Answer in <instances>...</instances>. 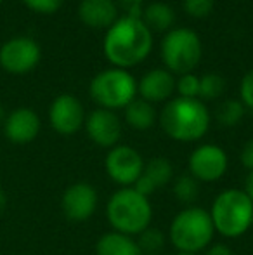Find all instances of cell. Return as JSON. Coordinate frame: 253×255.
Instances as JSON below:
<instances>
[{"instance_id":"1","label":"cell","mask_w":253,"mask_h":255,"mask_svg":"<svg viewBox=\"0 0 253 255\" xmlns=\"http://www.w3.org/2000/svg\"><path fill=\"white\" fill-rule=\"evenodd\" d=\"M153 49V33L142 17L123 16L106 31L102 51L115 68H132L144 61Z\"/></svg>"},{"instance_id":"2","label":"cell","mask_w":253,"mask_h":255,"mask_svg":"<svg viewBox=\"0 0 253 255\" xmlns=\"http://www.w3.org/2000/svg\"><path fill=\"white\" fill-rule=\"evenodd\" d=\"M158 118L163 132L179 142L199 141L210 127V111L199 99H170Z\"/></svg>"},{"instance_id":"3","label":"cell","mask_w":253,"mask_h":255,"mask_svg":"<svg viewBox=\"0 0 253 255\" xmlns=\"http://www.w3.org/2000/svg\"><path fill=\"white\" fill-rule=\"evenodd\" d=\"M106 217L113 231L135 238L151 226L153 207L149 198L134 188H120L106 203Z\"/></svg>"},{"instance_id":"4","label":"cell","mask_w":253,"mask_h":255,"mask_svg":"<svg viewBox=\"0 0 253 255\" xmlns=\"http://www.w3.org/2000/svg\"><path fill=\"white\" fill-rule=\"evenodd\" d=\"M215 236L210 212L201 207H186L173 217L169 229V240L177 252H205Z\"/></svg>"},{"instance_id":"5","label":"cell","mask_w":253,"mask_h":255,"mask_svg":"<svg viewBox=\"0 0 253 255\" xmlns=\"http://www.w3.org/2000/svg\"><path fill=\"white\" fill-rule=\"evenodd\" d=\"M215 233L224 238H240L253 222V203L243 189H224L215 196L210 207Z\"/></svg>"},{"instance_id":"6","label":"cell","mask_w":253,"mask_h":255,"mask_svg":"<svg viewBox=\"0 0 253 255\" xmlns=\"http://www.w3.org/2000/svg\"><path fill=\"white\" fill-rule=\"evenodd\" d=\"M88 92L99 108L115 111L134 101L137 94V82L127 70L109 68L92 78Z\"/></svg>"},{"instance_id":"7","label":"cell","mask_w":253,"mask_h":255,"mask_svg":"<svg viewBox=\"0 0 253 255\" xmlns=\"http://www.w3.org/2000/svg\"><path fill=\"white\" fill-rule=\"evenodd\" d=\"M201 54V40L189 28H173L162 42V57L170 73H191L198 66Z\"/></svg>"},{"instance_id":"8","label":"cell","mask_w":253,"mask_h":255,"mask_svg":"<svg viewBox=\"0 0 253 255\" xmlns=\"http://www.w3.org/2000/svg\"><path fill=\"white\" fill-rule=\"evenodd\" d=\"M104 167L108 177L115 184L120 188H132L144 170V160L132 146L116 144L106 154Z\"/></svg>"},{"instance_id":"9","label":"cell","mask_w":253,"mask_h":255,"mask_svg":"<svg viewBox=\"0 0 253 255\" xmlns=\"http://www.w3.org/2000/svg\"><path fill=\"white\" fill-rule=\"evenodd\" d=\"M189 174L199 182H215L222 179L229 167L226 151L217 144H199L189 154Z\"/></svg>"},{"instance_id":"10","label":"cell","mask_w":253,"mask_h":255,"mask_svg":"<svg viewBox=\"0 0 253 255\" xmlns=\"http://www.w3.org/2000/svg\"><path fill=\"white\" fill-rule=\"evenodd\" d=\"M42 57L40 45L30 37H14L0 47V66L9 73H28Z\"/></svg>"},{"instance_id":"11","label":"cell","mask_w":253,"mask_h":255,"mask_svg":"<svg viewBox=\"0 0 253 255\" xmlns=\"http://www.w3.org/2000/svg\"><path fill=\"white\" fill-rule=\"evenodd\" d=\"M97 191L88 182H73L64 189L61 196V210L64 217L73 222H84L97 210Z\"/></svg>"},{"instance_id":"12","label":"cell","mask_w":253,"mask_h":255,"mask_svg":"<svg viewBox=\"0 0 253 255\" xmlns=\"http://www.w3.org/2000/svg\"><path fill=\"white\" fill-rule=\"evenodd\" d=\"M49 122L58 134L71 135L84 127L85 110L75 96L59 94L49 108Z\"/></svg>"},{"instance_id":"13","label":"cell","mask_w":253,"mask_h":255,"mask_svg":"<svg viewBox=\"0 0 253 255\" xmlns=\"http://www.w3.org/2000/svg\"><path fill=\"white\" fill-rule=\"evenodd\" d=\"M85 130L92 142L101 148H115L122 137V122L111 110L97 108L85 117Z\"/></svg>"},{"instance_id":"14","label":"cell","mask_w":253,"mask_h":255,"mask_svg":"<svg viewBox=\"0 0 253 255\" xmlns=\"http://www.w3.org/2000/svg\"><path fill=\"white\" fill-rule=\"evenodd\" d=\"M40 118L30 108H17L3 120V134L14 144H28L40 134Z\"/></svg>"},{"instance_id":"15","label":"cell","mask_w":253,"mask_h":255,"mask_svg":"<svg viewBox=\"0 0 253 255\" xmlns=\"http://www.w3.org/2000/svg\"><path fill=\"white\" fill-rule=\"evenodd\" d=\"M173 177V165L169 158L165 156H153L144 163L141 177L135 181L132 188L142 196L149 198L156 189L165 188Z\"/></svg>"},{"instance_id":"16","label":"cell","mask_w":253,"mask_h":255,"mask_svg":"<svg viewBox=\"0 0 253 255\" xmlns=\"http://www.w3.org/2000/svg\"><path fill=\"white\" fill-rule=\"evenodd\" d=\"M175 91V78L169 70H151L139 80L137 92L148 103L169 101Z\"/></svg>"},{"instance_id":"17","label":"cell","mask_w":253,"mask_h":255,"mask_svg":"<svg viewBox=\"0 0 253 255\" xmlns=\"http://www.w3.org/2000/svg\"><path fill=\"white\" fill-rule=\"evenodd\" d=\"M78 16L85 26L94 30H108L118 19V10L115 0H82Z\"/></svg>"},{"instance_id":"18","label":"cell","mask_w":253,"mask_h":255,"mask_svg":"<svg viewBox=\"0 0 253 255\" xmlns=\"http://www.w3.org/2000/svg\"><path fill=\"white\" fill-rule=\"evenodd\" d=\"M95 255H142V252L134 236L111 231L97 240Z\"/></svg>"},{"instance_id":"19","label":"cell","mask_w":253,"mask_h":255,"mask_svg":"<svg viewBox=\"0 0 253 255\" xmlns=\"http://www.w3.org/2000/svg\"><path fill=\"white\" fill-rule=\"evenodd\" d=\"M123 117L127 125H130L135 130H148L156 124V110L151 103L144 99H134L130 104L123 108Z\"/></svg>"},{"instance_id":"20","label":"cell","mask_w":253,"mask_h":255,"mask_svg":"<svg viewBox=\"0 0 253 255\" xmlns=\"http://www.w3.org/2000/svg\"><path fill=\"white\" fill-rule=\"evenodd\" d=\"M142 21L153 31H167L175 21V12L169 3L153 2L142 10Z\"/></svg>"},{"instance_id":"21","label":"cell","mask_w":253,"mask_h":255,"mask_svg":"<svg viewBox=\"0 0 253 255\" xmlns=\"http://www.w3.org/2000/svg\"><path fill=\"white\" fill-rule=\"evenodd\" d=\"M199 186L201 182L196 177H192L191 174H182L173 181V195L182 205L192 207L199 196Z\"/></svg>"},{"instance_id":"22","label":"cell","mask_w":253,"mask_h":255,"mask_svg":"<svg viewBox=\"0 0 253 255\" xmlns=\"http://www.w3.org/2000/svg\"><path fill=\"white\" fill-rule=\"evenodd\" d=\"M245 117V104L238 99H227L220 103L215 111V118L222 127H234Z\"/></svg>"},{"instance_id":"23","label":"cell","mask_w":253,"mask_h":255,"mask_svg":"<svg viewBox=\"0 0 253 255\" xmlns=\"http://www.w3.org/2000/svg\"><path fill=\"white\" fill-rule=\"evenodd\" d=\"M165 235L160 229L151 228V226L146 228L141 235L135 236V242H137L142 254H158L165 247Z\"/></svg>"},{"instance_id":"24","label":"cell","mask_w":253,"mask_h":255,"mask_svg":"<svg viewBox=\"0 0 253 255\" xmlns=\"http://www.w3.org/2000/svg\"><path fill=\"white\" fill-rule=\"evenodd\" d=\"M226 89V80L219 73H206L199 78V98L217 99L222 96Z\"/></svg>"},{"instance_id":"25","label":"cell","mask_w":253,"mask_h":255,"mask_svg":"<svg viewBox=\"0 0 253 255\" xmlns=\"http://www.w3.org/2000/svg\"><path fill=\"white\" fill-rule=\"evenodd\" d=\"M175 91L179 92V98L199 99V77L192 73H184L175 80Z\"/></svg>"},{"instance_id":"26","label":"cell","mask_w":253,"mask_h":255,"mask_svg":"<svg viewBox=\"0 0 253 255\" xmlns=\"http://www.w3.org/2000/svg\"><path fill=\"white\" fill-rule=\"evenodd\" d=\"M184 10L192 17H206L213 9V0H184Z\"/></svg>"},{"instance_id":"27","label":"cell","mask_w":253,"mask_h":255,"mask_svg":"<svg viewBox=\"0 0 253 255\" xmlns=\"http://www.w3.org/2000/svg\"><path fill=\"white\" fill-rule=\"evenodd\" d=\"M31 10L40 14H52L63 5V0H23Z\"/></svg>"},{"instance_id":"28","label":"cell","mask_w":253,"mask_h":255,"mask_svg":"<svg viewBox=\"0 0 253 255\" xmlns=\"http://www.w3.org/2000/svg\"><path fill=\"white\" fill-rule=\"evenodd\" d=\"M240 94H241V103L245 104V108H252L253 110V70L248 71L243 77V80H241Z\"/></svg>"},{"instance_id":"29","label":"cell","mask_w":253,"mask_h":255,"mask_svg":"<svg viewBox=\"0 0 253 255\" xmlns=\"http://www.w3.org/2000/svg\"><path fill=\"white\" fill-rule=\"evenodd\" d=\"M115 3L125 10L127 16L142 17V0H115Z\"/></svg>"},{"instance_id":"30","label":"cell","mask_w":253,"mask_h":255,"mask_svg":"<svg viewBox=\"0 0 253 255\" xmlns=\"http://www.w3.org/2000/svg\"><path fill=\"white\" fill-rule=\"evenodd\" d=\"M240 160H241V163H243L245 168L253 170V137L250 139V141L245 142L243 149H241V153H240Z\"/></svg>"},{"instance_id":"31","label":"cell","mask_w":253,"mask_h":255,"mask_svg":"<svg viewBox=\"0 0 253 255\" xmlns=\"http://www.w3.org/2000/svg\"><path fill=\"white\" fill-rule=\"evenodd\" d=\"M205 255H234V254L231 250V247H227L226 243H212L205 250Z\"/></svg>"},{"instance_id":"32","label":"cell","mask_w":253,"mask_h":255,"mask_svg":"<svg viewBox=\"0 0 253 255\" xmlns=\"http://www.w3.org/2000/svg\"><path fill=\"white\" fill-rule=\"evenodd\" d=\"M245 195L248 196V198L252 200V203H253V170L248 172V175H247V179H245Z\"/></svg>"},{"instance_id":"33","label":"cell","mask_w":253,"mask_h":255,"mask_svg":"<svg viewBox=\"0 0 253 255\" xmlns=\"http://www.w3.org/2000/svg\"><path fill=\"white\" fill-rule=\"evenodd\" d=\"M3 208H5V193H3L2 186H0V214L3 212Z\"/></svg>"},{"instance_id":"34","label":"cell","mask_w":253,"mask_h":255,"mask_svg":"<svg viewBox=\"0 0 253 255\" xmlns=\"http://www.w3.org/2000/svg\"><path fill=\"white\" fill-rule=\"evenodd\" d=\"M5 120V117H3V111H2V108H0V122H3Z\"/></svg>"},{"instance_id":"35","label":"cell","mask_w":253,"mask_h":255,"mask_svg":"<svg viewBox=\"0 0 253 255\" xmlns=\"http://www.w3.org/2000/svg\"><path fill=\"white\" fill-rule=\"evenodd\" d=\"M175 255H199V254H186V252H177Z\"/></svg>"},{"instance_id":"36","label":"cell","mask_w":253,"mask_h":255,"mask_svg":"<svg viewBox=\"0 0 253 255\" xmlns=\"http://www.w3.org/2000/svg\"><path fill=\"white\" fill-rule=\"evenodd\" d=\"M142 255H158V254H142Z\"/></svg>"},{"instance_id":"37","label":"cell","mask_w":253,"mask_h":255,"mask_svg":"<svg viewBox=\"0 0 253 255\" xmlns=\"http://www.w3.org/2000/svg\"><path fill=\"white\" fill-rule=\"evenodd\" d=\"M2 2H3V0H0V3H2Z\"/></svg>"},{"instance_id":"38","label":"cell","mask_w":253,"mask_h":255,"mask_svg":"<svg viewBox=\"0 0 253 255\" xmlns=\"http://www.w3.org/2000/svg\"><path fill=\"white\" fill-rule=\"evenodd\" d=\"M252 228H253V222H252Z\"/></svg>"}]
</instances>
